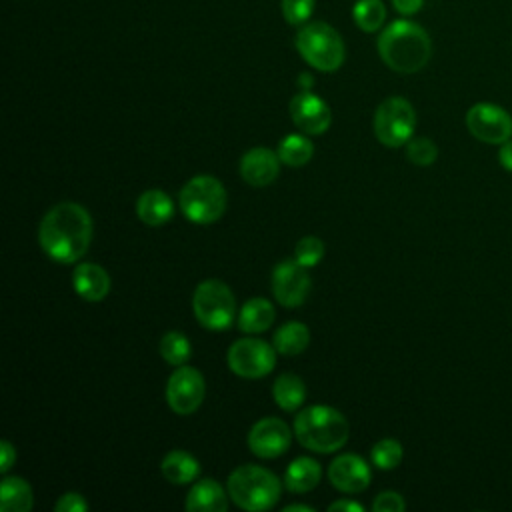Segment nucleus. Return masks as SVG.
Instances as JSON below:
<instances>
[{
    "mask_svg": "<svg viewBox=\"0 0 512 512\" xmlns=\"http://www.w3.org/2000/svg\"><path fill=\"white\" fill-rule=\"evenodd\" d=\"M196 320L208 330H224L236 320V300L232 290L220 280H204L192 296Z\"/></svg>",
    "mask_w": 512,
    "mask_h": 512,
    "instance_id": "obj_7",
    "label": "nucleus"
},
{
    "mask_svg": "<svg viewBox=\"0 0 512 512\" xmlns=\"http://www.w3.org/2000/svg\"><path fill=\"white\" fill-rule=\"evenodd\" d=\"M378 54L394 72L414 74L428 64L432 56V42L420 24L394 20L378 38Z\"/></svg>",
    "mask_w": 512,
    "mask_h": 512,
    "instance_id": "obj_2",
    "label": "nucleus"
},
{
    "mask_svg": "<svg viewBox=\"0 0 512 512\" xmlns=\"http://www.w3.org/2000/svg\"><path fill=\"white\" fill-rule=\"evenodd\" d=\"M314 154V144L302 134H288L278 144V158L288 166H304Z\"/></svg>",
    "mask_w": 512,
    "mask_h": 512,
    "instance_id": "obj_26",
    "label": "nucleus"
},
{
    "mask_svg": "<svg viewBox=\"0 0 512 512\" xmlns=\"http://www.w3.org/2000/svg\"><path fill=\"white\" fill-rule=\"evenodd\" d=\"M274 348L284 356H296L306 350L310 342V330L302 322H286L274 332Z\"/></svg>",
    "mask_w": 512,
    "mask_h": 512,
    "instance_id": "obj_24",
    "label": "nucleus"
},
{
    "mask_svg": "<svg viewBox=\"0 0 512 512\" xmlns=\"http://www.w3.org/2000/svg\"><path fill=\"white\" fill-rule=\"evenodd\" d=\"M160 470H162V476L168 482L188 484V482L198 478L200 464L192 454H188L184 450H172L164 456V460L160 464Z\"/></svg>",
    "mask_w": 512,
    "mask_h": 512,
    "instance_id": "obj_20",
    "label": "nucleus"
},
{
    "mask_svg": "<svg viewBox=\"0 0 512 512\" xmlns=\"http://www.w3.org/2000/svg\"><path fill=\"white\" fill-rule=\"evenodd\" d=\"M38 240L48 258L60 264L78 262L92 240V218L76 202H60L50 208L38 228Z\"/></svg>",
    "mask_w": 512,
    "mask_h": 512,
    "instance_id": "obj_1",
    "label": "nucleus"
},
{
    "mask_svg": "<svg viewBox=\"0 0 512 512\" xmlns=\"http://www.w3.org/2000/svg\"><path fill=\"white\" fill-rule=\"evenodd\" d=\"M226 508H228L226 492L212 478L198 480L190 488V492L186 496V510H194V512H224Z\"/></svg>",
    "mask_w": 512,
    "mask_h": 512,
    "instance_id": "obj_18",
    "label": "nucleus"
},
{
    "mask_svg": "<svg viewBox=\"0 0 512 512\" xmlns=\"http://www.w3.org/2000/svg\"><path fill=\"white\" fill-rule=\"evenodd\" d=\"M34 504L30 484L20 476H6L0 486L2 512H28Z\"/></svg>",
    "mask_w": 512,
    "mask_h": 512,
    "instance_id": "obj_23",
    "label": "nucleus"
},
{
    "mask_svg": "<svg viewBox=\"0 0 512 512\" xmlns=\"http://www.w3.org/2000/svg\"><path fill=\"white\" fill-rule=\"evenodd\" d=\"M322 470L314 458L300 456L290 462L284 474V484L290 492H308L320 482Z\"/></svg>",
    "mask_w": 512,
    "mask_h": 512,
    "instance_id": "obj_21",
    "label": "nucleus"
},
{
    "mask_svg": "<svg viewBox=\"0 0 512 512\" xmlns=\"http://www.w3.org/2000/svg\"><path fill=\"white\" fill-rule=\"evenodd\" d=\"M404 508L406 504L398 492H382L372 504L374 512H402Z\"/></svg>",
    "mask_w": 512,
    "mask_h": 512,
    "instance_id": "obj_33",
    "label": "nucleus"
},
{
    "mask_svg": "<svg viewBox=\"0 0 512 512\" xmlns=\"http://www.w3.org/2000/svg\"><path fill=\"white\" fill-rule=\"evenodd\" d=\"M274 322V308L266 298H250L238 314V328L246 334H258Z\"/></svg>",
    "mask_w": 512,
    "mask_h": 512,
    "instance_id": "obj_22",
    "label": "nucleus"
},
{
    "mask_svg": "<svg viewBox=\"0 0 512 512\" xmlns=\"http://www.w3.org/2000/svg\"><path fill=\"white\" fill-rule=\"evenodd\" d=\"M416 126V112L406 98L392 96L380 102L374 114V134L388 146L398 148L412 138Z\"/></svg>",
    "mask_w": 512,
    "mask_h": 512,
    "instance_id": "obj_8",
    "label": "nucleus"
},
{
    "mask_svg": "<svg viewBox=\"0 0 512 512\" xmlns=\"http://www.w3.org/2000/svg\"><path fill=\"white\" fill-rule=\"evenodd\" d=\"M180 210L196 224H212L226 210V190L214 176H196L180 190Z\"/></svg>",
    "mask_w": 512,
    "mask_h": 512,
    "instance_id": "obj_6",
    "label": "nucleus"
},
{
    "mask_svg": "<svg viewBox=\"0 0 512 512\" xmlns=\"http://www.w3.org/2000/svg\"><path fill=\"white\" fill-rule=\"evenodd\" d=\"M136 214L148 226H162L172 218L174 202L162 190H146L136 202Z\"/></svg>",
    "mask_w": 512,
    "mask_h": 512,
    "instance_id": "obj_19",
    "label": "nucleus"
},
{
    "mask_svg": "<svg viewBox=\"0 0 512 512\" xmlns=\"http://www.w3.org/2000/svg\"><path fill=\"white\" fill-rule=\"evenodd\" d=\"M72 284L76 294L88 302H100L110 292L108 272L94 262L78 264L72 274Z\"/></svg>",
    "mask_w": 512,
    "mask_h": 512,
    "instance_id": "obj_17",
    "label": "nucleus"
},
{
    "mask_svg": "<svg viewBox=\"0 0 512 512\" xmlns=\"http://www.w3.org/2000/svg\"><path fill=\"white\" fill-rule=\"evenodd\" d=\"M0 456H2V460H0V472H8L10 466H12L14 460H16V450H14V446H12L8 440H2V442H0Z\"/></svg>",
    "mask_w": 512,
    "mask_h": 512,
    "instance_id": "obj_35",
    "label": "nucleus"
},
{
    "mask_svg": "<svg viewBox=\"0 0 512 512\" xmlns=\"http://www.w3.org/2000/svg\"><path fill=\"white\" fill-rule=\"evenodd\" d=\"M294 510L312 512V508H310V506H306V504H290V506H286V508H284V512H294Z\"/></svg>",
    "mask_w": 512,
    "mask_h": 512,
    "instance_id": "obj_39",
    "label": "nucleus"
},
{
    "mask_svg": "<svg viewBox=\"0 0 512 512\" xmlns=\"http://www.w3.org/2000/svg\"><path fill=\"white\" fill-rule=\"evenodd\" d=\"M324 256V244L320 238L316 236H304L300 238V242L296 244V250H294V258L306 266V268H312L316 266Z\"/></svg>",
    "mask_w": 512,
    "mask_h": 512,
    "instance_id": "obj_31",
    "label": "nucleus"
},
{
    "mask_svg": "<svg viewBox=\"0 0 512 512\" xmlns=\"http://www.w3.org/2000/svg\"><path fill=\"white\" fill-rule=\"evenodd\" d=\"M328 478L330 484L340 492L354 494L368 488L372 472L366 460L360 458L358 454H340L330 462Z\"/></svg>",
    "mask_w": 512,
    "mask_h": 512,
    "instance_id": "obj_15",
    "label": "nucleus"
},
{
    "mask_svg": "<svg viewBox=\"0 0 512 512\" xmlns=\"http://www.w3.org/2000/svg\"><path fill=\"white\" fill-rule=\"evenodd\" d=\"M276 364V348L260 338H240L228 348V366L236 376L262 378Z\"/></svg>",
    "mask_w": 512,
    "mask_h": 512,
    "instance_id": "obj_9",
    "label": "nucleus"
},
{
    "mask_svg": "<svg viewBox=\"0 0 512 512\" xmlns=\"http://www.w3.org/2000/svg\"><path fill=\"white\" fill-rule=\"evenodd\" d=\"M280 172V158L278 152L270 148H252L240 160V176L250 186H268L276 180Z\"/></svg>",
    "mask_w": 512,
    "mask_h": 512,
    "instance_id": "obj_16",
    "label": "nucleus"
},
{
    "mask_svg": "<svg viewBox=\"0 0 512 512\" xmlns=\"http://www.w3.org/2000/svg\"><path fill=\"white\" fill-rule=\"evenodd\" d=\"M300 84L304 86V90H308V86L312 84V78H310L308 74H302V76H300Z\"/></svg>",
    "mask_w": 512,
    "mask_h": 512,
    "instance_id": "obj_40",
    "label": "nucleus"
},
{
    "mask_svg": "<svg viewBox=\"0 0 512 512\" xmlns=\"http://www.w3.org/2000/svg\"><path fill=\"white\" fill-rule=\"evenodd\" d=\"M352 18L360 30L376 32L386 20V6L382 0H356Z\"/></svg>",
    "mask_w": 512,
    "mask_h": 512,
    "instance_id": "obj_27",
    "label": "nucleus"
},
{
    "mask_svg": "<svg viewBox=\"0 0 512 512\" xmlns=\"http://www.w3.org/2000/svg\"><path fill=\"white\" fill-rule=\"evenodd\" d=\"M294 434L304 448L320 454H330L346 444L350 426L336 408L316 404L296 414Z\"/></svg>",
    "mask_w": 512,
    "mask_h": 512,
    "instance_id": "obj_3",
    "label": "nucleus"
},
{
    "mask_svg": "<svg viewBox=\"0 0 512 512\" xmlns=\"http://www.w3.org/2000/svg\"><path fill=\"white\" fill-rule=\"evenodd\" d=\"M298 54L320 72H334L342 66L346 50L340 34L326 22L304 24L296 34Z\"/></svg>",
    "mask_w": 512,
    "mask_h": 512,
    "instance_id": "obj_5",
    "label": "nucleus"
},
{
    "mask_svg": "<svg viewBox=\"0 0 512 512\" xmlns=\"http://www.w3.org/2000/svg\"><path fill=\"white\" fill-rule=\"evenodd\" d=\"M248 446L260 458H276L290 446V428L280 418H262L250 428Z\"/></svg>",
    "mask_w": 512,
    "mask_h": 512,
    "instance_id": "obj_13",
    "label": "nucleus"
},
{
    "mask_svg": "<svg viewBox=\"0 0 512 512\" xmlns=\"http://www.w3.org/2000/svg\"><path fill=\"white\" fill-rule=\"evenodd\" d=\"M290 116L306 134H324L332 122L328 104L310 90H304L290 100Z\"/></svg>",
    "mask_w": 512,
    "mask_h": 512,
    "instance_id": "obj_14",
    "label": "nucleus"
},
{
    "mask_svg": "<svg viewBox=\"0 0 512 512\" xmlns=\"http://www.w3.org/2000/svg\"><path fill=\"white\" fill-rule=\"evenodd\" d=\"M468 132L486 144H504L512 136L510 114L490 102L474 104L466 114Z\"/></svg>",
    "mask_w": 512,
    "mask_h": 512,
    "instance_id": "obj_10",
    "label": "nucleus"
},
{
    "mask_svg": "<svg viewBox=\"0 0 512 512\" xmlns=\"http://www.w3.org/2000/svg\"><path fill=\"white\" fill-rule=\"evenodd\" d=\"M272 396L276 400V404L286 410L292 412L296 408L302 406L304 398H306V386L304 382L296 376V374H280L274 384H272Z\"/></svg>",
    "mask_w": 512,
    "mask_h": 512,
    "instance_id": "obj_25",
    "label": "nucleus"
},
{
    "mask_svg": "<svg viewBox=\"0 0 512 512\" xmlns=\"http://www.w3.org/2000/svg\"><path fill=\"white\" fill-rule=\"evenodd\" d=\"M56 512H86L88 510V504L84 500L82 494L78 492H66L58 498L56 502Z\"/></svg>",
    "mask_w": 512,
    "mask_h": 512,
    "instance_id": "obj_34",
    "label": "nucleus"
},
{
    "mask_svg": "<svg viewBox=\"0 0 512 512\" xmlns=\"http://www.w3.org/2000/svg\"><path fill=\"white\" fill-rule=\"evenodd\" d=\"M206 384L204 376L192 366H176L166 384V400L168 406L176 414H192L204 400Z\"/></svg>",
    "mask_w": 512,
    "mask_h": 512,
    "instance_id": "obj_11",
    "label": "nucleus"
},
{
    "mask_svg": "<svg viewBox=\"0 0 512 512\" xmlns=\"http://www.w3.org/2000/svg\"><path fill=\"white\" fill-rule=\"evenodd\" d=\"M280 480L266 468L256 464L238 466L228 476V496L236 506L248 512L272 508L280 498Z\"/></svg>",
    "mask_w": 512,
    "mask_h": 512,
    "instance_id": "obj_4",
    "label": "nucleus"
},
{
    "mask_svg": "<svg viewBox=\"0 0 512 512\" xmlns=\"http://www.w3.org/2000/svg\"><path fill=\"white\" fill-rule=\"evenodd\" d=\"M310 286H312V282L306 272V266H302L296 258L284 260V262L276 264V268L272 270L274 298L286 308L300 306L306 300Z\"/></svg>",
    "mask_w": 512,
    "mask_h": 512,
    "instance_id": "obj_12",
    "label": "nucleus"
},
{
    "mask_svg": "<svg viewBox=\"0 0 512 512\" xmlns=\"http://www.w3.org/2000/svg\"><path fill=\"white\" fill-rule=\"evenodd\" d=\"M498 160H500V166H502V168H506V170L512 172V140H506V142L500 146Z\"/></svg>",
    "mask_w": 512,
    "mask_h": 512,
    "instance_id": "obj_37",
    "label": "nucleus"
},
{
    "mask_svg": "<svg viewBox=\"0 0 512 512\" xmlns=\"http://www.w3.org/2000/svg\"><path fill=\"white\" fill-rule=\"evenodd\" d=\"M330 512H338V510H348V512H362V506L358 502H352V500H338V502H332L328 506Z\"/></svg>",
    "mask_w": 512,
    "mask_h": 512,
    "instance_id": "obj_38",
    "label": "nucleus"
},
{
    "mask_svg": "<svg viewBox=\"0 0 512 512\" xmlns=\"http://www.w3.org/2000/svg\"><path fill=\"white\" fill-rule=\"evenodd\" d=\"M372 464L380 470H392L402 460V444L394 438H384L372 446Z\"/></svg>",
    "mask_w": 512,
    "mask_h": 512,
    "instance_id": "obj_29",
    "label": "nucleus"
},
{
    "mask_svg": "<svg viewBox=\"0 0 512 512\" xmlns=\"http://www.w3.org/2000/svg\"><path fill=\"white\" fill-rule=\"evenodd\" d=\"M190 342L182 332H166L160 340V356L172 366H184L190 358Z\"/></svg>",
    "mask_w": 512,
    "mask_h": 512,
    "instance_id": "obj_28",
    "label": "nucleus"
},
{
    "mask_svg": "<svg viewBox=\"0 0 512 512\" xmlns=\"http://www.w3.org/2000/svg\"><path fill=\"white\" fill-rule=\"evenodd\" d=\"M316 0H282V16L292 26H302L314 12Z\"/></svg>",
    "mask_w": 512,
    "mask_h": 512,
    "instance_id": "obj_32",
    "label": "nucleus"
},
{
    "mask_svg": "<svg viewBox=\"0 0 512 512\" xmlns=\"http://www.w3.org/2000/svg\"><path fill=\"white\" fill-rule=\"evenodd\" d=\"M406 156L412 164L430 166L438 156V148L430 138H410L406 142Z\"/></svg>",
    "mask_w": 512,
    "mask_h": 512,
    "instance_id": "obj_30",
    "label": "nucleus"
},
{
    "mask_svg": "<svg viewBox=\"0 0 512 512\" xmlns=\"http://www.w3.org/2000/svg\"><path fill=\"white\" fill-rule=\"evenodd\" d=\"M392 4L396 8V12H400L404 16H412L424 6V0H392Z\"/></svg>",
    "mask_w": 512,
    "mask_h": 512,
    "instance_id": "obj_36",
    "label": "nucleus"
}]
</instances>
